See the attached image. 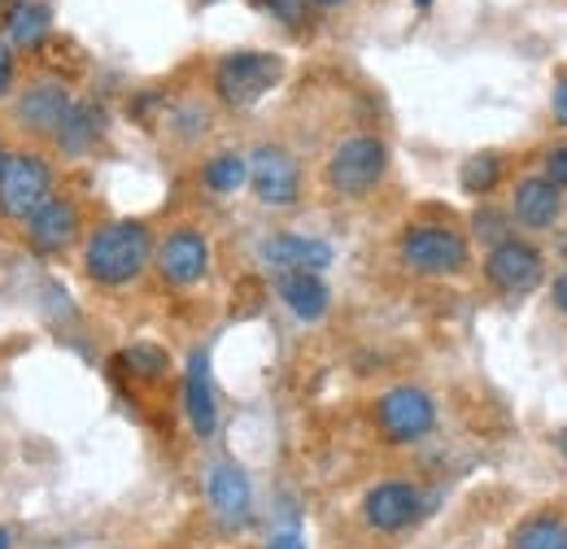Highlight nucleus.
I'll return each instance as SVG.
<instances>
[{
	"label": "nucleus",
	"instance_id": "1",
	"mask_svg": "<svg viewBox=\"0 0 567 549\" xmlns=\"http://www.w3.org/2000/svg\"><path fill=\"white\" fill-rule=\"evenodd\" d=\"M148 258H153V231L136 218H118V222L96 227L87 236V249H83V267L105 288H123V283L141 279Z\"/></svg>",
	"mask_w": 567,
	"mask_h": 549
},
{
	"label": "nucleus",
	"instance_id": "2",
	"mask_svg": "<svg viewBox=\"0 0 567 549\" xmlns=\"http://www.w3.org/2000/svg\"><path fill=\"white\" fill-rule=\"evenodd\" d=\"M284 79V62L276 53H227L214 70V92L223 105L245 110L258 105Z\"/></svg>",
	"mask_w": 567,
	"mask_h": 549
},
{
	"label": "nucleus",
	"instance_id": "3",
	"mask_svg": "<svg viewBox=\"0 0 567 549\" xmlns=\"http://www.w3.org/2000/svg\"><path fill=\"white\" fill-rule=\"evenodd\" d=\"M389 170V153L375 136H350L328 157V184L341 197H367Z\"/></svg>",
	"mask_w": 567,
	"mask_h": 549
},
{
	"label": "nucleus",
	"instance_id": "4",
	"mask_svg": "<svg viewBox=\"0 0 567 549\" xmlns=\"http://www.w3.org/2000/svg\"><path fill=\"white\" fill-rule=\"evenodd\" d=\"M53 197V170L35 153H13L0 166V214L4 218H31Z\"/></svg>",
	"mask_w": 567,
	"mask_h": 549
},
{
	"label": "nucleus",
	"instance_id": "5",
	"mask_svg": "<svg viewBox=\"0 0 567 549\" xmlns=\"http://www.w3.org/2000/svg\"><path fill=\"white\" fill-rule=\"evenodd\" d=\"M402 262L420 274H458L467 267V240L445 222H420L402 236Z\"/></svg>",
	"mask_w": 567,
	"mask_h": 549
},
{
	"label": "nucleus",
	"instance_id": "6",
	"mask_svg": "<svg viewBox=\"0 0 567 549\" xmlns=\"http://www.w3.org/2000/svg\"><path fill=\"white\" fill-rule=\"evenodd\" d=\"M375 423H380V432L389 441L411 445V441H420V436H427L436 427V406H432V397H427L424 389L402 384V389H389L375 402Z\"/></svg>",
	"mask_w": 567,
	"mask_h": 549
},
{
	"label": "nucleus",
	"instance_id": "7",
	"mask_svg": "<svg viewBox=\"0 0 567 549\" xmlns=\"http://www.w3.org/2000/svg\"><path fill=\"white\" fill-rule=\"evenodd\" d=\"M249 184H254V193H258L262 206H292L297 193H301L297 157L288 148H280V144L254 148V157H249Z\"/></svg>",
	"mask_w": 567,
	"mask_h": 549
},
{
	"label": "nucleus",
	"instance_id": "8",
	"mask_svg": "<svg viewBox=\"0 0 567 549\" xmlns=\"http://www.w3.org/2000/svg\"><path fill=\"white\" fill-rule=\"evenodd\" d=\"M424 515V497L411 480H380L362 497V519L375 532H406Z\"/></svg>",
	"mask_w": 567,
	"mask_h": 549
},
{
	"label": "nucleus",
	"instance_id": "9",
	"mask_svg": "<svg viewBox=\"0 0 567 549\" xmlns=\"http://www.w3.org/2000/svg\"><path fill=\"white\" fill-rule=\"evenodd\" d=\"M485 279L494 283L497 292H515V297L533 292L546 279V258L524 240H502L485 258Z\"/></svg>",
	"mask_w": 567,
	"mask_h": 549
},
{
	"label": "nucleus",
	"instance_id": "10",
	"mask_svg": "<svg viewBox=\"0 0 567 549\" xmlns=\"http://www.w3.org/2000/svg\"><path fill=\"white\" fill-rule=\"evenodd\" d=\"M206 267H210V245H206V236L193 231V227L171 231V236L162 240V249H157V271H162V279H166L171 288H193V283H202V279H206Z\"/></svg>",
	"mask_w": 567,
	"mask_h": 549
},
{
	"label": "nucleus",
	"instance_id": "11",
	"mask_svg": "<svg viewBox=\"0 0 567 549\" xmlns=\"http://www.w3.org/2000/svg\"><path fill=\"white\" fill-rule=\"evenodd\" d=\"M71 92L58 83V79H35L27 92H22V101H18V118H22V127H31V132H40V136H58V127L66 123V114H71Z\"/></svg>",
	"mask_w": 567,
	"mask_h": 549
},
{
	"label": "nucleus",
	"instance_id": "12",
	"mask_svg": "<svg viewBox=\"0 0 567 549\" xmlns=\"http://www.w3.org/2000/svg\"><path fill=\"white\" fill-rule=\"evenodd\" d=\"M564 214V188H555L546 175H533V179H519L515 184V197H511V218L524 222L528 231H550Z\"/></svg>",
	"mask_w": 567,
	"mask_h": 549
},
{
	"label": "nucleus",
	"instance_id": "13",
	"mask_svg": "<svg viewBox=\"0 0 567 549\" xmlns=\"http://www.w3.org/2000/svg\"><path fill=\"white\" fill-rule=\"evenodd\" d=\"M27 236L40 253H62L71 249L74 236H79V209L66 197H49L44 206L27 218Z\"/></svg>",
	"mask_w": 567,
	"mask_h": 549
},
{
	"label": "nucleus",
	"instance_id": "14",
	"mask_svg": "<svg viewBox=\"0 0 567 549\" xmlns=\"http://www.w3.org/2000/svg\"><path fill=\"white\" fill-rule=\"evenodd\" d=\"M184 406H188V423L197 436H214L218 427V402H214L210 384V353L197 349L188 358V375H184Z\"/></svg>",
	"mask_w": 567,
	"mask_h": 549
},
{
	"label": "nucleus",
	"instance_id": "15",
	"mask_svg": "<svg viewBox=\"0 0 567 549\" xmlns=\"http://www.w3.org/2000/svg\"><path fill=\"white\" fill-rule=\"evenodd\" d=\"M262 262H271L276 271H323L332 262V249H328V240L280 231L262 245Z\"/></svg>",
	"mask_w": 567,
	"mask_h": 549
},
{
	"label": "nucleus",
	"instance_id": "16",
	"mask_svg": "<svg viewBox=\"0 0 567 549\" xmlns=\"http://www.w3.org/2000/svg\"><path fill=\"white\" fill-rule=\"evenodd\" d=\"M206 493H210V506L227 524H245L254 488H249V476L236 463H214L210 476H206Z\"/></svg>",
	"mask_w": 567,
	"mask_h": 549
},
{
	"label": "nucleus",
	"instance_id": "17",
	"mask_svg": "<svg viewBox=\"0 0 567 549\" xmlns=\"http://www.w3.org/2000/svg\"><path fill=\"white\" fill-rule=\"evenodd\" d=\"M280 297H284V305H288L297 319H306V323L323 319V314H328V301H332V297H328V283L315 271H284Z\"/></svg>",
	"mask_w": 567,
	"mask_h": 549
},
{
	"label": "nucleus",
	"instance_id": "18",
	"mask_svg": "<svg viewBox=\"0 0 567 549\" xmlns=\"http://www.w3.org/2000/svg\"><path fill=\"white\" fill-rule=\"evenodd\" d=\"M49 27H53V13H49V4H40V0H22V4H13V13L4 18V35H9L13 49H35L40 40H49Z\"/></svg>",
	"mask_w": 567,
	"mask_h": 549
},
{
	"label": "nucleus",
	"instance_id": "19",
	"mask_svg": "<svg viewBox=\"0 0 567 549\" xmlns=\"http://www.w3.org/2000/svg\"><path fill=\"white\" fill-rule=\"evenodd\" d=\"M101 132H105V118H101L96 105H71L66 123L58 127V148H62L66 157H83V153L101 139Z\"/></svg>",
	"mask_w": 567,
	"mask_h": 549
},
{
	"label": "nucleus",
	"instance_id": "20",
	"mask_svg": "<svg viewBox=\"0 0 567 549\" xmlns=\"http://www.w3.org/2000/svg\"><path fill=\"white\" fill-rule=\"evenodd\" d=\"M511 549H567V524L559 515H533L515 528Z\"/></svg>",
	"mask_w": 567,
	"mask_h": 549
},
{
	"label": "nucleus",
	"instance_id": "21",
	"mask_svg": "<svg viewBox=\"0 0 567 549\" xmlns=\"http://www.w3.org/2000/svg\"><path fill=\"white\" fill-rule=\"evenodd\" d=\"M202 179H206L210 193L227 197V193H236V188L249 184V162L236 157V153H218V157H210V162L202 166Z\"/></svg>",
	"mask_w": 567,
	"mask_h": 549
},
{
	"label": "nucleus",
	"instance_id": "22",
	"mask_svg": "<svg viewBox=\"0 0 567 549\" xmlns=\"http://www.w3.org/2000/svg\"><path fill=\"white\" fill-rule=\"evenodd\" d=\"M502 157L497 153H472L467 162H463V175H458V184H463V193L467 197H489L497 184H502Z\"/></svg>",
	"mask_w": 567,
	"mask_h": 549
},
{
	"label": "nucleus",
	"instance_id": "23",
	"mask_svg": "<svg viewBox=\"0 0 567 549\" xmlns=\"http://www.w3.org/2000/svg\"><path fill=\"white\" fill-rule=\"evenodd\" d=\"M123 362L141 375V380H157L162 371H166V353L157 349V344H148V341H141V344H132L127 353H123Z\"/></svg>",
	"mask_w": 567,
	"mask_h": 549
},
{
	"label": "nucleus",
	"instance_id": "24",
	"mask_svg": "<svg viewBox=\"0 0 567 549\" xmlns=\"http://www.w3.org/2000/svg\"><path fill=\"white\" fill-rule=\"evenodd\" d=\"M472 227H476V236H481L485 245H502V240H511V231H506V218H502V214H494L489 206L476 209Z\"/></svg>",
	"mask_w": 567,
	"mask_h": 549
},
{
	"label": "nucleus",
	"instance_id": "25",
	"mask_svg": "<svg viewBox=\"0 0 567 549\" xmlns=\"http://www.w3.org/2000/svg\"><path fill=\"white\" fill-rule=\"evenodd\" d=\"M546 179H550L555 188H567V144L550 148V157H546Z\"/></svg>",
	"mask_w": 567,
	"mask_h": 549
},
{
	"label": "nucleus",
	"instance_id": "26",
	"mask_svg": "<svg viewBox=\"0 0 567 549\" xmlns=\"http://www.w3.org/2000/svg\"><path fill=\"white\" fill-rule=\"evenodd\" d=\"M262 4H267L276 18H284V22H297V18L306 13V4H310V0H262Z\"/></svg>",
	"mask_w": 567,
	"mask_h": 549
},
{
	"label": "nucleus",
	"instance_id": "27",
	"mask_svg": "<svg viewBox=\"0 0 567 549\" xmlns=\"http://www.w3.org/2000/svg\"><path fill=\"white\" fill-rule=\"evenodd\" d=\"M550 114H555V123L567 127V74L555 83V96H550Z\"/></svg>",
	"mask_w": 567,
	"mask_h": 549
},
{
	"label": "nucleus",
	"instance_id": "28",
	"mask_svg": "<svg viewBox=\"0 0 567 549\" xmlns=\"http://www.w3.org/2000/svg\"><path fill=\"white\" fill-rule=\"evenodd\" d=\"M9 79H13V58H9V49L0 44V96L9 92Z\"/></svg>",
	"mask_w": 567,
	"mask_h": 549
},
{
	"label": "nucleus",
	"instance_id": "29",
	"mask_svg": "<svg viewBox=\"0 0 567 549\" xmlns=\"http://www.w3.org/2000/svg\"><path fill=\"white\" fill-rule=\"evenodd\" d=\"M271 549H306V546H301V537H297V532H280V537L271 541Z\"/></svg>",
	"mask_w": 567,
	"mask_h": 549
},
{
	"label": "nucleus",
	"instance_id": "30",
	"mask_svg": "<svg viewBox=\"0 0 567 549\" xmlns=\"http://www.w3.org/2000/svg\"><path fill=\"white\" fill-rule=\"evenodd\" d=\"M555 305H559V310L567 314V271L555 279Z\"/></svg>",
	"mask_w": 567,
	"mask_h": 549
},
{
	"label": "nucleus",
	"instance_id": "31",
	"mask_svg": "<svg viewBox=\"0 0 567 549\" xmlns=\"http://www.w3.org/2000/svg\"><path fill=\"white\" fill-rule=\"evenodd\" d=\"M310 4H323V9H337V4H346V0H310Z\"/></svg>",
	"mask_w": 567,
	"mask_h": 549
},
{
	"label": "nucleus",
	"instance_id": "32",
	"mask_svg": "<svg viewBox=\"0 0 567 549\" xmlns=\"http://www.w3.org/2000/svg\"><path fill=\"white\" fill-rule=\"evenodd\" d=\"M559 454H564V458H567V427H564V432H559Z\"/></svg>",
	"mask_w": 567,
	"mask_h": 549
},
{
	"label": "nucleus",
	"instance_id": "33",
	"mask_svg": "<svg viewBox=\"0 0 567 549\" xmlns=\"http://www.w3.org/2000/svg\"><path fill=\"white\" fill-rule=\"evenodd\" d=\"M0 549H9V532L4 528H0Z\"/></svg>",
	"mask_w": 567,
	"mask_h": 549
},
{
	"label": "nucleus",
	"instance_id": "34",
	"mask_svg": "<svg viewBox=\"0 0 567 549\" xmlns=\"http://www.w3.org/2000/svg\"><path fill=\"white\" fill-rule=\"evenodd\" d=\"M415 4H420V9H427V4H432V0H415Z\"/></svg>",
	"mask_w": 567,
	"mask_h": 549
},
{
	"label": "nucleus",
	"instance_id": "35",
	"mask_svg": "<svg viewBox=\"0 0 567 549\" xmlns=\"http://www.w3.org/2000/svg\"><path fill=\"white\" fill-rule=\"evenodd\" d=\"M0 166H4V153H0Z\"/></svg>",
	"mask_w": 567,
	"mask_h": 549
}]
</instances>
